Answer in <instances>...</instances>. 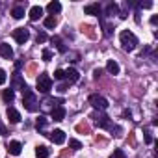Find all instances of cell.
I'll list each match as a JSON object with an SVG mask.
<instances>
[{"label":"cell","mask_w":158,"mask_h":158,"mask_svg":"<svg viewBox=\"0 0 158 158\" xmlns=\"http://www.w3.org/2000/svg\"><path fill=\"white\" fill-rule=\"evenodd\" d=\"M89 104L95 108V110H106L108 108V101L102 97V95H97V93H93V95H89Z\"/></svg>","instance_id":"cell-4"},{"label":"cell","mask_w":158,"mask_h":158,"mask_svg":"<svg viewBox=\"0 0 158 158\" xmlns=\"http://www.w3.org/2000/svg\"><path fill=\"white\" fill-rule=\"evenodd\" d=\"M0 56L6 58V60H11L13 58V48L8 43H0Z\"/></svg>","instance_id":"cell-7"},{"label":"cell","mask_w":158,"mask_h":158,"mask_svg":"<svg viewBox=\"0 0 158 158\" xmlns=\"http://www.w3.org/2000/svg\"><path fill=\"white\" fill-rule=\"evenodd\" d=\"M69 147L74 149V151H78V149H82V143L78 141V139H69Z\"/></svg>","instance_id":"cell-23"},{"label":"cell","mask_w":158,"mask_h":158,"mask_svg":"<svg viewBox=\"0 0 158 158\" xmlns=\"http://www.w3.org/2000/svg\"><path fill=\"white\" fill-rule=\"evenodd\" d=\"M23 104H24V108H26L28 112H35V110H39L37 99H35L34 91H32L28 86H26V88H23Z\"/></svg>","instance_id":"cell-1"},{"label":"cell","mask_w":158,"mask_h":158,"mask_svg":"<svg viewBox=\"0 0 158 158\" xmlns=\"http://www.w3.org/2000/svg\"><path fill=\"white\" fill-rule=\"evenodd\" d=\"M37 89H39V93H48L52 89V78L47 73H41L37 76Z\"/></svg>","instance_id":"cell-3"},{"label":"cell","mask_w":158,"mask_h":158,"mask_svg":"<svg viewBox=\"0 0 158 158\" xmlns=\"http://www.w3.org/2000/svg\"><path fill=\"white\" fill-rule=\"evenodd\" d=\"M54 78H56V80H63V78H65V71L56 69V71H54Z\"/></svg>","instance_id":"cell-25"},{"label":"cell","mask_w":158,"mask_h":158,"mask_svg":"<svg viewBox=\"0 0 158 158\" xmlns=\"http://www.w3.org/2000/svg\"><path fill=\"white\" fill-rule=\"evenodd\" d=\"M50 41H52V43H54V45H56V48H58V50H60V52H65V50H67V48H65V47H63V43H61V39H60V37H58V35H56V37H52V39H50Z\"/></svg>","instance_id":"cell-21"},{"label":"cell","mask_w":158,"mask_h":158,"mask_svg":"<svg viewBox=\"0 0 158 158\" xmlns=\"http://www.w3.org/2000/svg\"><path fill=\"white\" fill-rule=\"evenodd\" d=\"M0 134H2V136H6V134H8V130H6V127H4L2 123H0Z\"/></svg>","instance_id":"cell-31"},{"label":"cell","mask_w":158,"mask_h":158,"mask_svg":"<svg viewBox=\"0 0 158 158\" xmlns=\"http://www.w3.org/2000/svg\"><path fill=\"white\" fill-rule=\"evenodd\" d=\"M6 78H8V76H6V71H4V69H0V86L6 82Z\"/></svg>","instance_id":"cell-28"},{"label":"cell","mask_w":158,"mask_h":158,"mask_svg":"<svg viewBox=\"0 0 158 158\" xmlns=\"http://www.w3.org/2000/svg\"><path fill=\"white\" fill-rule=\"evenodd\" d=\"M41 15H43V8H41V6H34V8L30 10V13H28L30 21H37V19H41Z\"/></svg>","instance_id":"cell-14"},{"label":"cell","mask_w":158,"mask_h":158,"mask_svg":"<svg viewBox=\"0 0 158 158\" xmlns=\"http://www.w3.org/2000/svg\"><path fill=\"white\" fill-rule=\"evenodd\" d=\"M145 143H147V145H149V143H152V136H151V132H149V130L145 132Z\"/></svg>","instance_id":"cell-30"},{"label":"cell","mask_w":158,"mask_h":158,"mask_svg":"<svg viewBox=\"0 0 158 158\" xmlns=\"http://www.w3.org/2000/svg\"><path fill=\"white\" fill-rule=\"evenodd\" d=\"M13 37H15V41L19 45H24L28 41V37H30V32L26 28H17V30H13Z\"/></svg>","instance_id":"cell-5"},{"label":"cell","mask_w":158,"mask_h":158,"mask_svg":"<svg viewBox=\"0 0 158 158\" xmlns=\"http://www.w3.org/2000/svg\"><path fill=\"white\" fill-rule=\"evenodd\" d=\"M112 158H127V154H125V151L115 149V151H114V154H112Z\"/></svg>","instance_id":"cell-26"},{"label":"cell","mask_w":158,"mask_h":158,"mask_svg":"<svg viewBox=\"0 0 158 158\" xmlns=\"http://www.w3.org/2000/svg\"><path fill=\"white\" fill-rule=\"evenodd\" d=\"M139 6H141V8H151V6H152V2H145V4H143V2H141V4H139Z\"/></svg>","instance_id":"cell-32"},{"label":"cell","mask_w":158,"mask_h":158,"mask_svg":"<svg viewBox=\"0 0 158 158\" xmlns=\"http://www.w3.org/2000/svg\"><path fill=\"white\" fill-rule=\"evenodd\" d=\"M95 123H97V127H101V128H114L110 117H106V115H99V117L95 119Z\"/></svg>","instance_id":"cell-12"},{"label":"cell","mask_w":158,"mask_h":158,"mask_svg":"<svg viewBox=\"0 0 158 158\" xmlns=\"http://www.w3.org/2000/svg\"><path fill=\"white\" fill-rule=\"evenodd\" d=\"M119 13V8H117V4H108V8H106V15H117Z\"/></svg>","instance_id":"cell-20"},{"label":"cell","mask_w":158,"mask_h":158,"mask_svg":"<svg viewBox=\"0 0 158 158\" xmlns=\"http://www.w3.org/2000/svg\"><path fill=\"white\" fill-rule=\"evenodd\" d=\"M43 24H45V28H48V30H52V28L56 26V19H54V17H47V19L43 21Z\"/></svg>","instance_id":"cell-22"},{"label":"cell","mask_w":158,"mask_h":158,"mask_svg":"<svg viewBox=\"0 0 158 158\" xmlns=\"http://www.w3.org/2000/svg\"><path fill=\"white\" fill-rule=\"evenodd\" d=\"M50 139H52L56 145H61V143H65V132H63L61 128H56V130L50 132Z\"/></svg>","instance_id":"cell-6"},{"label":"cell","mask_w":158,"mask_h":158,"mask_svg":"<svg viewBox=\"0 0 158 158\" xmlns=\"http://www.w3.org/2000/svg\"><path fill=\"white\" fill-rule=\"evenodd\" d=\"M50 117H52L54 121H63V117H65V110H63L61 106H56V108L50 110Z\"/></svg>","instance_id":"cell-8"},{"label":"cell","mask_w":158,"mask_h":158,"mask_svg":"<svg viewBox=\"0 0 158 158\" xmlns=\"http://www.w3.org/2000/svg\"><path fill=\"white\" fill-rule=\"evenodd\" d=\"M84 13H86V15H97V17H99L102 11H101V6H99V4H88V6L84 8Z\"/></svg>","instance_id":"cell-10"},{"label":"cell","mask_w":158,"mask_h":158,"mask_svg":"<svg viewBox=\"0 0 158 158\" xmlns=\"http://www.w3.org/2000/svg\"><path fill=\"white\" fill-rule=\"evenodd\" d=\"M78 78H80V74H78L76 69H67V71H65V80H67L69 84H74Z\"/></svg>","instance_id":"cell-9"},{"label":"cell","mask_w":158,"mask_h":158,"mask_svg":"<svg viewBox=\"0 0 158 158\" xmlns=\"http://www.w3.org/2000/svg\"><path fill=\"white\" fill-rule=\"evenodd\" d=\"M119 39H121V45H123V48H125L127 52H132V50L136 48V45H138V37H136L130 30H123V32L119 34Z\"/></svg>","instance_id":"cell-2"},{"label":"cell","mask_w":158,"mask_h":158,"mask_svg":"<svg viewBox=\"0 0 158 158\" xmlns=\"http://www.w3.org/2000/svg\"><path fill=\"white\" fill-rule=\"evenodd\" d=\"M8 151H10V154H13V156H19V154H21V151H23V145H21L19 141H10V145H8Z\"/></svg>","instance_id":"cell-13"},{"label":"cell","mask_w":158,"mask_h":158,"mask_svg":"<svg viewBox=\"0 0 158 158\" xmlns=\"http://www.w3.org/2000/svg\"><path fill=\"white\" fill-rule=\"evenodd\" d=\"M106 69H108L110 74H119V65H117V61H114V60H108Z\"/></svg>","instance_id":"cell-16"},{"label":"cell","mask_w":158,"mask_h":158,"mask_svg":"<svg viewBox=\"0 0 158 158\" xmlns=\"http://www.w3.org/2000/svg\"><path fill=\"white\" fill-rule=\"evenodd\" d=\"M45 41H47V34H43V32L37 34V43H45Z\"/></svg>","instance_id":"cell-29"},{"label":"cell","mask_w":158,"mask_h":158,"mask_svg":"<svg viewBox=\"0 0 158 158\" xmlns=\"http://www.w3.org/2000/svg\"><path fill=\"white\" fill-rule=\"evenodd\" d=\"M13 99H15V91L13 89H4L2 91V101L4 102H13Z\"/></svg>","instance_id":"cell-17"},{"label":"cell","mask_w":158,"mask_h":158,"mask_svg":"<svg viewBox=\"0 0 158 158\" xmlns=\"http://www.w3.org/2000/svg\"><path fill=\"white\" fill-rule=\"evenodd\" d=\"M6 115H8V119H10V123H13V125H17L19 121H21V114L15 110V108H8V112H6Z\"/></svg>","instance_id":"cell-11"},{"label":"cell","mask_w":158,"mask_h":158,"mask_svg":"<svg viewBox=\"0 0 158 158\" xmlns=\"http://www.w3.org/2000/svg\"><path fill=\"white\" fill-rule=\"evenodd\" d=\"M47 11H48L50 15H54V13H60V11H61V4H60V2H56V0H54V2H48V6H47Z\"/></svg>","instance_id":"cell-15"},{"label":"cell","mask_w":158,"mask_h":158,"mask_svg":"<svg viewBox=\"0 0 158 158\" xmlns=\"http://www.w3.org/2000/svg\"><path fill=\"white\" fill-rule=\"evenodd\" d=\"M43 60H45V61H50V60H52V52H50L48 48L43 50Z\"/></svg>","instance_id":"cell-27"},{"label":"cell","mask_w":158,"mask_h":158,"mask_svg":"<svg viewBox=\"0 0 158 158\" xmlns=\"http://www.w3.org/2000/svg\"><path fill=\"white\" fill-rule=\"evenodd\" d=\"M45 125H47V117H45V115H39L37 121H35V127H37V128H43Z\"/></svg>","instance_id":"cell-24"},{"label":"cell","mask_w":158,"mask_h":158,"mask_svg":"<svg viewBox=\"0 0 158 158\" xmlns=\"http://www.w3.org/2000/svg\"><path fill=\"white\" fill-rule=\"evenodd\" d=\"M11 15H13V19H23L24 17V8L23 6H15L13 11H11Z\"/></svg>","instance_id":"cell-19"},{"label":"cell","mask_w":158,"mask_h":158,"mask_svg":"<svg viewBox=\"0 0 158 158\" xmlns=\"http://www.w3.org/2000/svg\"><path fill=\"white\" fill-rule=\"evenodd\" d=\"M35 156H37V158H48V149H47L45 145H39V147L35 149Z\"/></svg>","instance_id":"cell-18"},{"label":"cell","mask_w":158,"mask_h":158,"mask_svg":"<svg viewBox=\"0 0 158 158\" xmlns=\"http://www.w3.org/2000/svg\"><path fill=\"white\" fill-rule=\"evenodd\" d=\"M93 74H95V78H99V76L102 74V71H101V69H95V73H93Z\"/></svg>","instance_id":"cell-33"},{"label":"cell","mask_w":158,"mask_h":158,"mask_svg":"<svg viewBox=\"0 0 158 158\" xmlns=\"http://www.w3.org/2000/svg\"><path fill=\"white\" fill-rule=\"evenodd\" d=\"M58 91H61V93H63V91H67V86H65V84H61V86L58 88Z\"/></svg>","instance_id":"cell-34"}]
</instances>
